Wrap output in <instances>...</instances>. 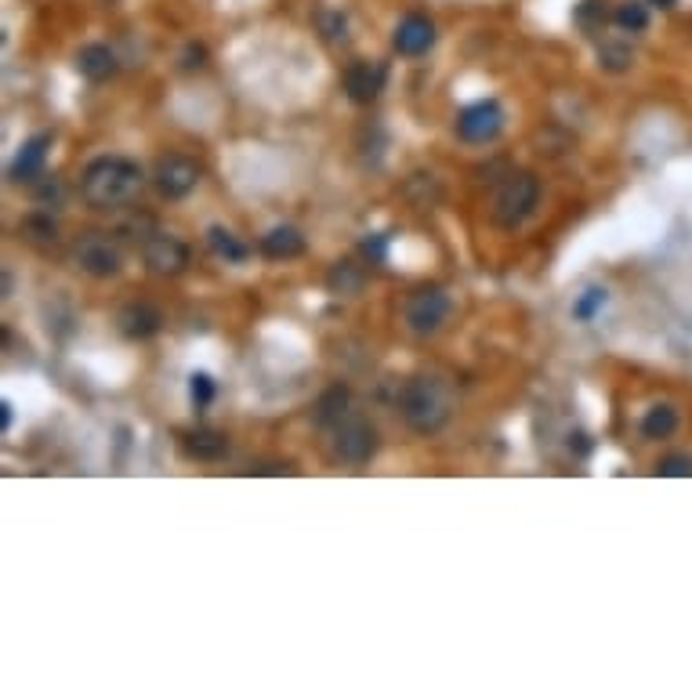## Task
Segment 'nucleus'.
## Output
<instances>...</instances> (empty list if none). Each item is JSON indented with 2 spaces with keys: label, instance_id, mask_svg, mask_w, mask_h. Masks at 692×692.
Here are the masks:
<instances>
[{
  "label": "nucleus",
  "instance_id": "20",
  "mask_svg": "<svg viewBox=\"0 0 692 692\" xmlns=\"http://www.w3.org/2000/svg\"><path fill=\"white\" fill-rule=\"evenodd\" d=\"M327 286H330L333 294H360V286H363V272L355 269L352 261H341V265H333V269H330Z\"/></svg>",
  "mask_w": 692,
  "mask_h": 692
},
{
  "label": "nucleus",
  "instance_id": "27",
  "mask_svg": "<svg viewBox=\"0 0 692 692\" xmlns=\"http://www.w3.org/2000/svg\"><path fill=\"white\" fill-rule=\"evenodd\" d=\"M207 63V52H204V47H189V52H185V69H200V66H204Z\"/></svg>",
  "mask_w": 692,
  "mask_h": 692
},
{
  "label": "nucleus",
  "instance_id": "9",
  "mask_svg": "<svg viewBox=\"0 0 692 692\" xmlns=\"http://www.w3.org/2000/svg\"><path fill=\"white\" fill-rule=\"evenodd\" d=\"M146 265L157 272V276H178L189 265V247L171 232H152L146 240Z\"/></svg>",
  "mask_w": 692,
  "mask_h": 692
},
{
  "label": "nucleus",
  "instance_id": "3",
  "mask_svg": "<svg viewBox=\"0 0 692 692\" xmlns=\"http://www.w3.org/2000/svg\"><path fill=\"white\" fill-rule=\"evenodd\" d=\"M536 200H541V182L533 174H511L494 196V222L500 229H515L533 214Z\"/></svg>",
  "mask_w": 692,
  "mask_h": 692
},
{
  "label": "nucleus",
  "instance_id": "2",
  "mask_svg": "<svg viewBox=\"0 0 692 692\" xmlns=\"http://www.w3.org/2000/svg\"><path fill=\"white\" fill-rule=\"evenodd\" d=\"M399 410L413 432L435 435L450 421V396L435 377H413L399 392Z\"/></svg>",
  "mask_w": 692,
  "mask_h": 692
},
{
  "label": "nucleus",
  "instance_id": "26",
  "mask_svg": "<svg viewBox=\"0 0 692 692\" xmlns=\"http://www.w3.org/2000/svg\"><path fill=\"white\" fill-rule=\"evenodd\" d=\"M189 396H193V407H196V410L211 407V399H214V381H211L207 374H193V377H189Z\"/></svg>",
  "mask_w": 692,
  "mask_h": 692
},
{
  "label": "nucleus",
  "instance_id": "5",
  "mask_svg": "<svg viewBox=\"0 0 692 692\" xmlns=\"http://www.w3.org/2000/svg\"><path fill=\"white\" fill-rule=\"evenodd\" d=\"M73 261L80 272H88L94 280H110L121 272V247L102 232H83L73 243Z\"/></svg>",
  "mask_w": 692,
  "mask_h": 692
},
{
  "label": "nucleus",
  "instance_id": "22",
  "mask_svg": "<svg viewBox=\"0 0 692 692\" xmlns=\"http://www.w3.org/2000/svg\"><path fill=\"white\" fill-rule=\"evenodd\" d=\"M22 236H26L30 243H55L58 229H55V222L47 218V214H33V218L22 222Z\"/></svg>",
  "mask_w": 692,
  "mask_h": 692
},
{
  "label": "nucleus",
  "instance_id": "8",
  "mask_svg": "<svg viewBox=\"0 0 692 692\" xmlns=\"http://www.w3.org/2000/svg\"><path fill=\"white\" fill-rule=\"evenodd\" d=\"M152 182H157L160 196L167 200H182L196 189L200 182V167L189 160V157H163L157 163V171H152Z\"/></svg>",
  "mask_w": 692,
  "mask_h": 692
},
{
  "label": "nucleus",
  "instance_id": "19",
  "mask_svg": "<svg viewBox=\"0 0 692 692\" xmlns=\"http://www.w3.org/2000/svg\"><path fill=\"white\" fill-rule=\"evenodd\" d=\"M674 428H678V410L667 407V402H660V407H653L642 417V435L646 439H667L674 435Z\"/></svg>",
  "mask_w": 692,
  "mask_h": 692
},
{
  "label": "nucleus",
  "instance_id": "21",
  "mask_svg": "<svg viewBox=\"0 0 692 692\" xmlns=\"http://www.w3.org/2000/svg\"><path fill=\"white\" fill-rule=\"evenodd\" d=\"M616 26L624 30V33H642V30H649V8L646 4H638V0H624V4L616 8Z\"/></svg>",
  "mask_w": 692,
  "mask_h": 692
},
{
  "label": "nucleus",
  "instance_id": "17",
  "mask_svg": "<svg viewBox=\"0 0 692 692\" xmlns=\"http://www.w3.org/2000/svg\"><path fill=\"white\" fill-rule=\"evenodd\" d=\"M349 388H341V385H333L330 392H324V399L316 402V421L324 424V428H333V424H341L344 417H349Z\"/></svg>",
  "mask_w": 692,
  "mask_h": 692
},
{
  "label": "nucleus",
  "instance_id": "28",
  "mask_svg": "<svg viewBox=\"0 0 692 692\" xmlns=\"http://www.w3.org/2000/svg\"><path fill=\"white\" fill-rule=\"evenodd\" d=\"M363 250H366V258H385V236H374V240H366L363 243Z\"/></svg>",
  "mask_w": 692,
  "mask_h": 692
},
{
  "label": "nucleus",
  "instance_id": "23",
  "mask_svg": "<svg viewBox=\"0 0 692 692\" xmlns=\"http://www.w3.org/2000/svg\"><path fill=\"white\" fill-rule=\"evenodd\" d=\"M631 47L627 44H616V41H610V44H602V52H599V63L605 66V69H613V73H624V69L631 66Z\"/></svg>",
  "mask_w": 692,
  "mask_h": 692
},
{
  "label": "nucleus",
  "instance_id": "6",
  "mask_svg": "<svg viewBox=\"0 0 692 692\" xmlns=\"http://www.w3.org/2000/svg\"><path fill=\"white\" fill-rule=\"evenodd\" d=\"M377 450V432L363 417H344L341 424H333V453L344 464H366Z\"/></svg>",
  "mask_w": 692,
  "mask_h": 692
},
{
  "label": "nucleus",
  "instance_id": "29",
  "mask_svg": "<svg viewBox=\"0 0 692 692\" xmlns=\"http://www.w3.org/2000/svg\"><path fill=\"white\" fill-rule=\"evenodd\" d=\"M247 472H250V475H283V472H286V464H258V468L250 464Z\"/></svg>",
  "mask_w": 692,
  "mask_h": 692
},
{
  "label": "nucleus",
  "instance_id": "30",
  "mask_svg": "<svg viewBox=\"0 0 692 692\" xmlns=\"http://www.w3.org/2000/svg\"><path fill=\"white\" fill-rule=\"evenodd\" d=\"M0 424H4V432H8V424H11V407H8V402L0 407Z\"/></svg>",
  "mask_w": 692,
  "mask_h": 692
},
{
  "label": "nucleus",
  "instance_id": "13",
  "mask_svg": "<svg viewBox=\"0 0 692 692\" xmlns=\"http://www.w3.org/2000/svg\"><path fill=\"white\" fill-rule=\"evenodd\" d=\"M182 450L193 461H222L229 453V439L218 428H193V432L182 435Z\"/></svg>",
  "mask_w": 692,
  "mask_h": 692
},
{
  "label": "nucleus",
  "instance_id": "15",
  "mask_svg": "<svg viewBox=\"0 0 692 692\" xmlns=\"http://www.w3.org/2000/svg\"><path fill=\"white\" fill-rule=\"evenodd\" d=\"M47 146H52V135H33L26 146H22L15 163H11V178H15V182H33L47 160Z\"/></svg>",
  "mask_w": 692,
  "mask_h": 692
},
{
  "label": "nucleus",
  "instance_id": "4",
  "mask_svg": "<svg viewBox=\"0 0 692 692\" xmlns=\"http://www.w3.org/2000/svg\"><path fill=\"white\" fill-rule=\"evenodd\" d=\"M450 294L443 291V286H421V291L410 294L407 308H402V316H407V327L413 333H421V338H428V333H439L446 327L450 319Z\"/></svg>",
  "mask_w": 692,
  "mask_h": 692
},
{
  "label": "nucleus",
  "instance_id": "12",
  "mask_svg": "<svg viewBox=\"0 0 692 692\" xmlns=\"http://www.w3.org/2000/svg\"><path fill=\"white\" fill-rule=\"evenodd\" d=\"M392 44H396V52L399 55H424L428 47L435 44V26H432V19H424V15H407L396 26V33H392Z\"/></svg>",
  "mask_w": 692,
  "mask_h": 692
},
{
  "label": "nucleus",
  "instance_id": "18",
  "mask_svg": "<svg viewBox=\"0 0 692 692\" xmlns=\"http://www.w3.org/2000/svg\"><path fill=\"white\" fill-rule=\"evenodd\" d=\"M207 243H211L214 254L225 258V261H232V265H240V261H247V254H250V250L240 240H236L229 229H222V225H211V229H207Z\"/></svg>",
  "mask_w": 692,
  "mask_h": 692
},
{
  "label": "nucleus",
  "instance_id": "31",
  "mask_svg": "<svg viewBox=\"0 0 692 692\" xmlns=\"http://www.w3.org/2000/svg\"><path fill=\"white\" fill-rule=\"evenodd\" d=\"M649 4H653V8H674L678 0H649Z\"/></svg>",
  "mask_w": 692,
  "mask_h": 692
},
{
  "label": "nucleus",
  "instance_id": "7",
  "mask_svg": "<svg viewBox=\"0 0 692 692\" xmlns=\"http://www.w3.org/2000/svg\"><path fill=\"white\" fill-rule=\"evenodd\" d=\"M500 127H504V110H500L494 99L475 102L457 116V135L464 141H472V146H483V141L497 138Z\"/></svg>",
  "mask_w": 692,
  "mask_h": 692
},
{
  "label": "nucleus",
  "instance_id": "1",
  "mask_svg": "<svg viewBox=\"0 0 692 692\" xmlns=\"http://www.w3.org/2000/svg\"><path fill=\"white\" fill-rule=\"evenodd\" d=\"M141 182L146 178H141L138 163L124 157H99L94 163H88V171L80 178V196L99 211H116L135 204Z\"/></svg>",
  "mask_w": 692,
  "mask_h": 692
},
{
  "label": "nucleus",
  "instance_id": "14",
  "mask_svg": "<svg viewBox=\"0 0 692 692\" xmlns=\"http://www.w3.org/2000/svg\"><path fill=\"white\" fill-rule=\"evenodd\" d=\"M258 250L269 261H291L305 250V236H302V229H294V225H276V229H269L261 236Z\"/></svg>",
  "mask_w": 692,
  "mask_h": 692
},
{
  "label": "nucleus",
  "instance_id": "24",
  "mask_svg": "<svg viewBox=\"0 0 692 692\" xmlns=\"http://www.w3.org/2000/svg\"><path fill=\"white\" fill-rule=\"evenodd\" d=\"M656 475H667V479H689L692 457L689 453H671V457H663L660 464H656Z\"/></svg>",
  "mask_w": 692,
  "mask_h": 692
},
{
  "label": "nucleus",
  "instance_id": "16",
  "mask_svg": "<svg viewBox=\"0 0 692 692\" xmlns=\"http://www.w3.org/2000/svg\"><path fill=\"white\" fill-rule=\"evenodd\" d=\"M77 69H80V73L88 77V80L102 83V80H110V77L116 73V55H113L105 44H88V47H80Z\"/></svg>",
  "mask_w": 692,
  "mask_h": 692
},
{
  "label": "nucleus",
  "instance_id": "25",
  "mask_svg": "<svg viewBox=\"0 0 692 692\" xmlns=\"http://www.w3.org/2000/svg\"><path fill=\"white\" fill-rule=\"evenodd\" d=\"M602 305H605V291H602V286H591V291H583L580 302L572 305V316L588 324V319H594V313H599Z\"/></svg>",
  "mask_w": 692,
  "mask_h": 692
},
{
  "label": "nucleus",
  "instance_id": "10",
  "mask_svg": "<svg viewBox=\"0 0 692 692\" xmlns=\"http://www.w3.org/2000/svg\"><path fill=\"white\" fill-rule=\"evenodd\" d=\"M385 80H388V69L381 66V63H352L349 69H344V91H349V99L352 102H360V105H370L377 99L381 91H385Z\"/></svg>",
  "mask_w": 692,
  "mask_h": 692
},
{
  "label": "nucleus",
  "instance_id": "11",
  "mask_svg": "<svg viewBox=\"0 0 692 692\" xmlns=\"http://www.w3.org/2000/svg\"><path fill=\"white\" fill-rule=\"evenodd\" d=\"M116 324H121V333L131 341H146L152 338V333L160 330L163 324V313L157 305H149V302H131L121 308V316H116Z\"/></svg>",
  "mask_w": 692,
  "mask_h": 692
}]
</instances>
